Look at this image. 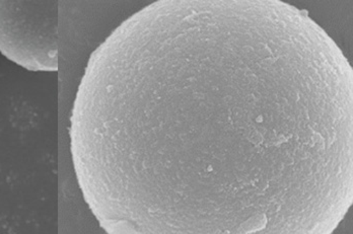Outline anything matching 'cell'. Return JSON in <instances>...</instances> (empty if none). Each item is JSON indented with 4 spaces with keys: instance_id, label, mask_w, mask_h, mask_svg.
I'll return each instance as SVG.
<instances>
[{
    "instance_id": "cell-1",
    "label": "cell",
    "mask_w": 353,
    "mask_h": 234,
    "mask_svg": "<svg viewBox=\"0 0 353 234\" xmlns=\"http://www.w3.org/2000/svg\"><path fill=\"white\" fill-rule=\"evenodd\" d=\"M110 233L329 234L353 200V72L305 10L161 0L92 53L70 118Z\"/></svg>"
},
{
    "instance_id": "cell-2",
    "label": "cell",
    "mask_w": 353,
    "mask_h": 234,
    "mask_svg": "<svg viewBox=\"0 0 353 234\" xmlns=\"http://www.w3.org/2000/svg\"><path fill=\"white\" fill-rule=\"evenodd\" d=\"M57 2L0 0V53L32 72L58 70Z\"/></svg>"
}]
</instances>
